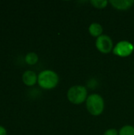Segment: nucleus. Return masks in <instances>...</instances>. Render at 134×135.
<instances>
[{
    "label": "nucleus",
    "instance_id": "obj_1",
    "mask_svg": "<svg viewBox=\"0 0 134 135\" xmlns=\"http://www.w3.org/2000/svg\"><path fill=\"white\" fill-rule=\"evenodd\" d=\"M59 82V77L56 72L51 70H44L38 74L39 87L43 89L50 90L54 89Z\"/></svg>",
    "mask_w": 134,
    "mask_h": 135
},
{
    "label": "nucleus",
    "instance_id": "obj_2",
    "mask_svg": "<svg viewBox=\"0 0 134 135\" xmlns=\"http://www.w3.org/2000/svg\"><path fill=\"white\" fill-rule=\"evenodd\" d=\"M85 103L87 110L92 115L99 116L103 112L105 108L104 100L100 94L92 93L89 95Z\"/></svg>",
    "mask_w": 134,
    "mask_h": 135
},
{
    "label": "nucleus",
    "instance_id": "obj_3",
    "mask_svg": "<svg viewBox=\"0 0 134 135\" xmlns=\"http://www.w3.org/2000/svg\"><path fill=\"white\" fill-rule=\"evenodd\" d=\"M88 90L83 85H73L67 91V99L73 104H81L88 98Z\"/></svg>",
    "mask_w": 134,
    "mask_h": 135
},
{
    "label": "nucleus",
    "instance_id": "obj_4",
    "mask_svg": "<svg viewBox=\"0 0 134 135\" xmlns=\"http://www.w3.org/2000/svg\"><path fill=\"white\" fill-rule=\"evenodd\" d=\"M133 51L134 45L131 42L127 40H121L115 44L112 51L115 55L125 58L131 55Z\"/></svg>",
    "mask_w": 134,
    "mask_h": 135
},
{
    "label": "nucleus",
    "instance_id": "obj_5",
    "mask_svg": "<svg viewBox=\"0 0 134 135\" xmlns=\"http://www.w3.org/2000/svg\"><path fill=\"white\" fill-rule=\"evenodd\" d=\"M96 47L97 50L103 54H108L114 49L113 41L107 35H101L96 40Z\"/></svg>",
    "mask_w": 134,
    "mask_h": 135
},
{
    "label": "nucleus",
    "instance_id": "obj_6",
    "mask_svg": "<svg viewBox=\"0 0 134 135\" xmlns=\"http://www.w3.org/2000/svg\"><path fill=\"white\" fill-rule=\"evenodd\" d=\"M109 2L118 10H127L134 5V0H111Z\"/></svg>",
    "mask_w": 134,
    "mask_h": 135
},
{
    "label": "nucleus",
    "instance_id": "obj_7",
    "mask_svg": "<svg viewBox=\"0 0 134 135\" xmlns=\"http://www.w3.org/2000/svg\"><path fill=\"white\" fill-rule=\"evenodd\" d=\"M22 81L27 86H33L38 81V75L32 70H26L22 74Z\"/></svg>",
    "mask_w": 134,
    "mask_h": 135
},
{
    "label": "nucleus",
    "instance_id": "obj_8",
    "mask_svg": "<svg viewBox=\"0 0 134 135\" xmlns=\"http://www.w3.org/2000/svg\"><path fill=\"white\" fill-rule=\"evenodd\" d=\"M103 28L102 25L100 23H97V22L92 23L88 27L89 34L92 36L96 37V38H98L99 36L103 35Z\"/></svg>",
    "mask_w": 134,
    "mask_h": 135
},
{
    "label": "nucleus",
    "instance_id": "obj_9",
    "mask_svg": "<svg viewBox=\"0 0 134 135\" xmlns=\"http://www.w3.org/2000/svg\"><path fill=\"white\" fill-rule=\"evenodd\" d=\"M38 60H39V56L35 52H29L24 57L25 62L28 65H31V66L36 64Z\"/></svg>",
    "mask_w": 134,
    "mask_h": 135
},
{
    "label": "nucleus",
    "instance_id": "obj_10",
    "mask_svg": "<svg viewBox=\"0 0 134 135\" xmlns=\"http://www.w3.org/2000/svg\"><path fill=\"white\" fill-rule=\"evenodd\" d=\"M118 132L119 135H134V127L131 125H125Z\"/></svg>",
    "mask_w": 134,
    "mask_h": 135
},
{
    "label": "nucleus",
    "instance_id": "obj_11",
    "mask_svg": "<svg viewBox=\"0 0 134 135\" xmlns=\"http://www.w3.org/2000/svg\"><path fill=\"white\" fill-rule=\"evenodd\" d=\"M90 3L97 9H104L107 7L108 4V1L107 0H92L90 1Z\"/></svg>",
    "mask_w": 134,
    "mask_h": 135
},
{
    "label": "nucleus",
    "instance_id": "obj_12",
    "mask_svg": "<svg viewBox=\"0 0 134 135\" xmlns=\"http://www.w3.org/2000/svg\"><path fill=\"white\" fill-rule=\"evenodd\" d=\"M103 135H119V132L116 130V129H114V128H111V129H108L107 130Z\"/></svg>",
    "mask_w": 134,
    "mask_h": 135
},
{
    "label": "nucleus",
    "instance_id": "obj_13",
    "mask_svg": "<svg viewBox=\"0 0 134 135\" xmlns=\"http://www.w3.org/2000/svg\"><path fill=\"white\" fill-rule=\"evenodd\" d=\"M6 134H7L6 130L2 126H0V135H6Z\"/></svg>",
    "mask_w": 134,
    "mask_h": 135
}]
</instances>
